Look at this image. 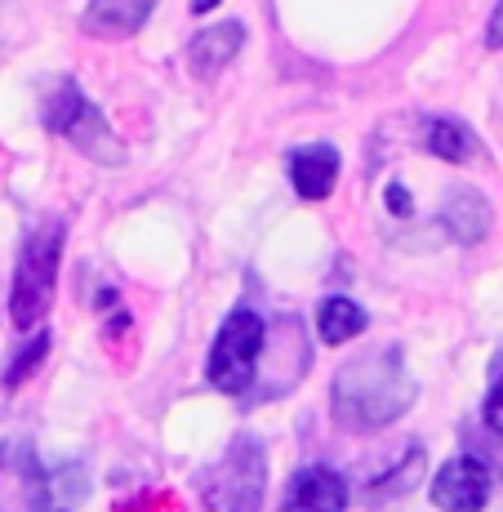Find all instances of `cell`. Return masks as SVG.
<instances>
[{
  "mask_svg": "<svg viewBox=\"0 0 503 512\" xmlns=\"http://www.w3.org/2000/svg\"><path fill=\"white\" fill-rule=\"evenodd\" d=\"M290 183L303 201H325L339 183V152L325 143H312V147H299L290 156Z\"/></svg>",
  "mask_w": 503,
  "mask_h": 512,
  "instance_id": "7",
  "label": "cell"
},
{
  "mask_svg": "<svg viewBox=\"0 0 503 512\" xmlns=\"http://www.w3.org/2000/svg\"><path fill=\"white\" fill-rule=\"evenodd\" d=\"M125 512H174V504H170L165 495H143L138 504H130Z\"/></svg>",
  "mask_w": 503,
  "mask_h": 512,
  "instance_id": "16",
  "label": "cell"
},
{
  "mask_svg": "<svg viewBox=\"0 0 503 512\" xmlns=\"http://www.w3.org/2000/svg\"><path fill=\"white\" fill-rule=\"evenodd\" d=\"M423 147H428L432 156H441V161L463 165L472 152H477V139H472V130L459 121H432L428 130H423Z\"/></svg>",
  "mask_w": 503,
  "mask_h": 512,
  "instance_id": "13",
  "label": "cell"
},
{
  "mask_svg": "<svg viewBox=\"0 0 503 512\" xmlns=\"http://www.w3.org/2000/svg\"><path fill=\"white\" fill-rule=\"evenodd\" d=\"M156 0H90L81 27L90 36H134L152 18Z\"/></svg>",
  "mask_w": 503,
  "mask_h": 512,
  "instance_id": "9",
  "label": "cell"
},
{
  "mask_svg": "<svg viewBox=\"0 0 503 512\" xmlns=\"http://www.w3.org/2000/svg\"><path fill=\"white\" fill-rule=\"evenodd\" d=\"M414 379L401 348H379L348 361L330 383V410L348 432H379L414 406Z\"/></svg>",
  "mask_w": 503,
  "mask_h": 512,
  "instance_id": "1",
  "label": "cell"
},
{
  "mask_svg": "<svg viewBox=\"0 0 503 512\" xmlns=\"http://www.w3.org/2000/svg\"><path fill=\"white\" fill-rule=\"evenodd\" d=\"M317 330H321L325 343H348L366 330V312H361L352 299H325L317 308Z\"/></svg>",
  "mask_w": 503,
  "mask_h": 512,
  "instance_id": "12",
  "label": "cell"
},
{
  "mask_svg": "<svg viewBox=\"0 0 503 512\" xmlns=\"http://www.w3.org/2000/svg\"><path fill=\"white\" fill-rule=\"evenodd\" d=\"M41 121L45 130H54L58 139H67L81 156H90L98 165H125V147L112 134L107 116L98 112V103L85 98V90L76 81H54L45 90L41 103Z\"/></svg>",
  "mask_w": 503,
  "mask_h": 512,
  "instance_id": "2",
  "label": "cell"
},
{
  "mask_svg": "<svg viewBox=\"0 0 503 512\" xmlns=\"http://www.w3.org/2000/svg\"><path fill=\"white\" fill-rule=\"evenodd\" d=\"M348 508V486L334 468H308L299 472L290 499H285V512H343Z\"/></svg>",
  "mask_w": 503,
  "mask_h": 512,
  "instance_id": "8",
  "label": "cell"
},
{
  "mask_svg": "<svg viewBox=\"0 0 503 512\" xmlns=\"http://www.w3.org/2000/svg\"><path fill=\"white\" fill-rule=\"evenodd\" d=\"M263 334H268L263 330V317L250 308L232 312V317L223 321L219 339H214V348H210V366H205L214 388L228 392V397L250 388L254 370H259V357H263Z\"/></svg>",
  "mask_w": 503,
  "mask_h": 512,
  "instance_id": "4",
  "label": "cell"
},
{
  "mask_svg": "<svg viewBox=\"0 0 503 512\" xmlns=\"http://www.w3.org/2000/svg\"><path fill=\"white\" fill-rule=\"evenodd\" d=\"M58 259H63V223H41L27 236L23 254L14 268V290H9V321L18 330L41 326V317L54 303V277H58Z\"/></svg>",
  "mask_w": 503,
  "mask_h": 512,
  "instance_id": "3",
  "label": "cell"
},
{
  "mask_svg": "<svg viewBox=\"0 0 503 512\" xmlns=\"http://www.w3.org/2000/svg\"><path fill=\"white\" fill-rule=\"evenodd\" d=\"M441 228L455 236L459 245L486 241V232H490V201L481 192H472V187H459V192L446 201V210H441Z\"/></svg>",
  "mask_w": 503,
  "mask_h": 512,
  "instance_id": "11",
  "label": "cell"
},
{
  "mask_svg": "<svg viewBox=\"0 0 503 512\" xmlns=\"http://www.w3.org/2000/svg\"><path fill=\"white\" fill-rule=\"evenodd\" d=\"M214 5H219V0H192V9H196V14H205V9H214Z\"/></svg>",
  "mask_w": 503,
  "mask_h": 512,
  "instance_id": "19",
  "label": "cell"
},
{
  "mask_svg": "<svg viewBox=\"0 0 503 512\" xmlns=\"http://www.w3.org/2000/svg\"><path fill=\"white\" fill-rule=\"evenodd\" d=\"M263 481H268L263 446L254 437H241L219 459V468L205 477V504H210V512H259Z\"/></svg>",
  "mask_w": 503,
  "mask_h": 512,
  "instance_id": "5",
  "label": "cell"
},
{
  "mask_svg": "<svg viewBox=\"0 0 503 512\" xmlns=\"http://www.w3.org/2000/svg\"><path fill=\"white\" fill-rule=\"evenodd\" d=\"M486 45L490 49H499L503 45V0H499V9L490 14V27H486Z\"/></svg>",
  "mask_w": 503,
  "mask_h": 512,
  "instance_id": "17",
  "label": "cell"
},
{
  "mask_svg": "<svg viewBox=\"0 0 503 512\" xmlns=\"http://www.w3.org/2000/svg\"><path fill=\"white\" fill-rule=\"evenodd\" d=\"M490 499V468L472 455H459L432 477V504L441 512H481Z\"/></svg>",
  "mask_w": 503,
  "mask_h": 512,
  "instance_id": "6",
  "label": "cell"
},
{
  "mask_svg": "<svg viewBox=\"0 0 503 512\" xmlns=\"http://www.w3.org/2000/svg\"><path fill=\"white\" fill-rule=\"evenodd\" d=\"M241 45H245V27L241 23H219V27H205V32L192 36L187 58H192L196 76H214L241 54Z\"/></svg>",
  "mask_w": 503,
  "mask_h": 512,
  "instance_id": "10",
  "label": "cell"
},
{
  "mask_svg": "<svg viewBox=\"0 0 503 512\" xmlns=\"http://www.w3.org/2000/svg\"><path fill=\"white\" fill-rule=\"evenodd\" d=\"M486 423H490V432H499V437H503V366H499V374H495V383H490Z\"/></svg>",
  "mask_w": 503,
  "mask_h": 512,
  "instance_id": "15",
  "label": "cell"
},
{
  "mask_svg": "<svg viewBox=\"0 0 503 512\" xmlns=\"http://www.w3.org/2000/svg\"><path fill=\"white\" fill-rule=\"evenodd\" d=\"M388 205H392V214H401V219H406V214H410V192L392 183V187H388Z\"/></svg>",
  "mask_w": 503,
  "mask_h": 512,
  "instance_id": "18",
  "label": "cell"
},
{
  "mask_svg": "<svg viewBox=\"0 0 503 512\" xmlns=\"http://www.w3.org/2000/svg\"><path fill=\"white\" fill-rule=\"evenodd\" d=\"M45 352H49V334L41 330V339H32V343H27V348H23V357H18L14 366H9V374H5V383H9V388H18V383H23L27 374H32L36 366H41V361H45Z\"/></svg>",
  "mask_w": 503,
  "mask_h": 512,
  "instance_id": "14",
  "label": "cell"
}]
</instances>
